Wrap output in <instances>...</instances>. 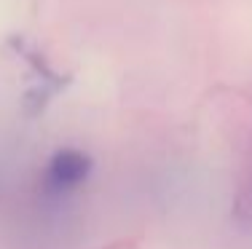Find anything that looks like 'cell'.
<instances>
[{"label": "cell", "mask_w": 252, "mask_h": 249, "mask_svg": "<svg viewBox=\"0 0 252 249\" xmlns=\"http://www.w3.org/2000/svg\"><path fill=\"white\" fill-rule=\"evenodd\" d=\"M92 174V158L83 150H73V147H64V150H57L51 156L49 166H46V191L51 195H67L78 191L83 182Z\"/></svg>", "instance_id": "6da1fadb"}]
</instances>
